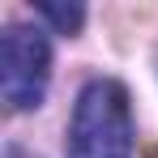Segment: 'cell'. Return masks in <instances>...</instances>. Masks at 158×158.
I'll list each match as a JSON object with an SVG mask.
<instances>
[{
  "instance_id": "cell-3",
  "label": "cell",
  "mask_w": 158,
  "mask_h": 158,
  "mask_svg": "<svg viewBox=\"0 0 158 158\" xmlns=\"http://www.w3.org/2000/svg\"><path fill=\"white\" fill-rule=\"evenodd\" d=\"M34 13H39L43 22H52L60 34H73V30L81 26V17H85L81 4H34Z\"/></svg>"
},
{
  "instance_id": "cell-1",
  "label": "cell",
  "mask_w": 158,
  "mask_h": 158,
  "mask_svg": "<svg viewBox=\"0 0 158 158\" xmlns=\"http://www.w3.org/2000/svg\"><path fill=\"white\" fill-rule=\"evenodd\" d=\"M132 137L128 90L111 77L85 81L69 124V158H132Z\"/></svg>"
},
{
  "instance_id": "cell-2",
  "label": "cell",
  "mask_w": 158,
  "mask_h": 158,
  "mask_svg": "<svg viewBox=\"0 0 158 158\" xmlns=\"http://www.w3.org/2000/svg\"><path fill=\"white\" fill-rule=\"evenodd\" d=\"M52 77L47 34L30 26H9L0 34V94L13 111H30L43 103Z\"/></svg>"
}]
</instances>
